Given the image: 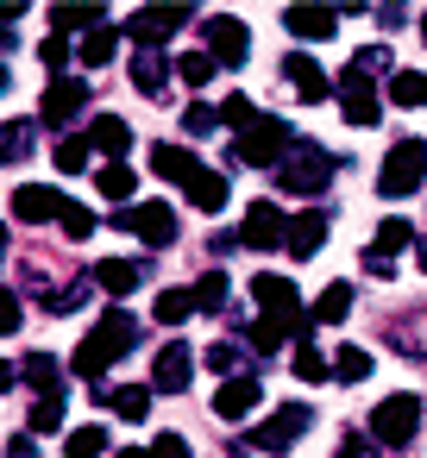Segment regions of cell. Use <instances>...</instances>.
<instances>
[{
  "label": "cell",
  "instance_id": "6da1fadb",
  "mask_svg": "<svg viewBox=\"0 0 427 458\" xmlns=\"http://www.w3.org/2000/svg\"><path fill=\"white\" fill-rule=\"evenodd\" d=\"M132 345H139V320H132L126 308H107V314L95 320V333L76 345L70 364H76V377H101V370H107L120 352H132Z\"/></svg>",
  "mask_w": 427,
  "mask_h": 458
},
{
  "label": "cell",
  "instance_id": "7a4b0ae2",
  "mask_svg": "<svg viewBox=\"0 0 427 458\" xmlns=\"http://www.w3.org/2000/svg\"><path fill=\"white\" fill-rule=\"evenodd\" d=\"M295 145H302V132H295L289 120H277V114H258V120L239 132L233 157H239V164H258V170H270V164H283Z\"/></svg>",
  "mask_w": 427,
  "mask_h": 458
},
{
  "label": "cell",
  "instance_id": "3957f363",
  "mask_svg": "<svg viewBox=\"0 0 427 458\" xmlns=\"http://www.w3.org/2000/svg\"><path fill=\"white\" fill-rule=\"evenodd\" d=\"M421 182H427V139H396L377 170V195L402 201V195H421Z\"/></svg>",
  "mask_w": 427,
  "mask_h": 458
},
{
  "label": "cell",
  "instance_id": "277c9868",
  "mask_svg": "<svg viewBox=\"0 0 427 458\" xmlns=\"http://www.w3.org/2000/svg\"><path fill=\"white\" fill-rule=\"evenodd\" d=\"M252 295H258V320L283 327L289 339L314 327V320L302 314V295H295V283H289V276H270V270H264V276H252Z\"/></svg>",
  "mask_w": 427,
  "mask_h": 458
},
{
  "label": "cell",
  "instance_id": "5b68a950",
  "mask_svg": "<svg viewBox=\"0 0 427 458\" xmlns=\"http://www.w3.org/2000/svg\"><path fill=\"white\" fill-rule=\"evenodd\" d=\"M327 176H333V157H327L320 145H308V139H302V145L283 157V170H277V182H283L289 195H320Z\"/></svg>",
  "mask_w": 427,
  "mask_h": 458
},
{
  "label": "cell",
  "instance_id": "8992f818",
  "mask_svg": "<svg viewBox=\"0 0 427 458\" xmlns=\"http://www.w3.org/2000/svg\"><path fill=\"white\" fill-rule=\"evenodd\" d=\"M114 220H120L132 239H145L151 251H170V245H176V208H170V201H139V208H120Z\"/></svg>",
  "mask_w": 427,
  "mask_h": 458
},
{
  "label": "cell",
  "instance_id": "52a82bcc",
  "mask_svg": "<svg viewBox=\"0 0 427 458\" xmlns=\"http://www.w3.org/2000/svg\"><path fill=\"white\" fill-rule=\"evenodd\" d=\"M414 433H421V395H383V402L371 408V439L408 445Z\"/></svg>",
  "mask_w": 427,
  "mask_h": 458
},
{
  "label": "cell",
  "instance_id": "ba28073f",
  "mask_svg": "<svg viewBox=\"0 0 427 458\" xmlns=\"http://www.w3.org/2000/svg\"><path fill=\"white\" fill-rule=\"evenodd\" d=\"M333 95H339V114H346V126H377V114H383V101H377V89H371V76H358V70H346V76L333 82Z\"/></svg>",
  "mask_w": 427,
  "mask_h": 458
},
{
  "label": "cell",
  "instance_id": "9c48e42d",
  "mask_svg": "<svg viewBox=\"0 0 427 458\" xmlns=\"http://www.w3.org/2000/svg\"><path fill=\"white\" fill-rule=\"evenodd\" d=\"M82 107H89V82H82V76H51V89H45V101H38V120H45V126H70Z\"/></svg>",
  "mask_w": 427,
  "mask_h": 458
},
{
  "label": "cell",
  "instance_id": "30bf717a",
  "mask_svg": "<svg viewBox=\"0 0 427 458\" xmlns=\"http://www.w3.org/2000/svg\"><path fill=\"white\" fill-rule=\"evenodd\" d=\"M308 420H314V414H308L302 402H289V408H277L264 427H252V439H245V445H258V452H289V445H295V433H308Z\"/></svg>",
  "mask_w": 427,
  "mask_h": 458
},
{
  "label": "cell",
  "instance_id": "8fae6325",
  "mask_svg": "<svg viewBox=\"0 0 427 458\" xmlns=\"http://www.w3.org/2000/svg\"><path fill=\"white\" fill-rule=\"evenodd\" d=\"M183 20H189V7H145V13L126 20V38H139V51H158Z\"/></svg>",
  "mask_w": 427,
  "mask_h": 458
},
{
  "label": "cell",
  "instance_id": "7c38bea8",
  "mask_svg": "<svg viewBox=\"0 0 427 458\" xmlns=\"http://www.w3.org/2000/svg\"><path fill=\"white\" fill-rule=\"evenodd\" d=\"M208 57L226 64V70H239V64L252 57V32H245L239 20H208Z\"/></svg>",
  "mask_w": 427,
  "mask_h": 458
},
{
  "label": "cell",
  "instance_id": "4fadbf2b",
  "mask_svg": "<svg viewBox=\"0 0 427 458\" xmlns=\"http://www.w3.org/2000/svg\"><path fill=\"white\" fill-rule=\"evenodd\" d=\"M283 226H289V220H283L270 201H252V208H245V226H239V245H252V251H277V245H283Z\"/></svg>",
  "mask_w": 427,
  "mask_h": 458
},
{
  "label": "cell",
  "instance_id": "5bb4252c",
  "mask_svg": "<svg viewBox=\"0 0 427 458\" xmlns=\"http://www.w3.org/2000/svg\"><path fill=\"white\" fill-rule=\"evenodd\" d=\"M283 82L295 89V101H327L333 95V82H327V70L308 57V51H295V57H283Z\"/></svg>",
  "mask_w": 427,
  "mask_h": 458
},
{
  "label": "cell",
  "instance_id": "9a60e30c",
  "mask_svg": "<svg viewBox=\"0 0 427 458\" xmlns=\"http://www.w3.org/2000/svg\"><path fill=\"white\" fill-rule=\"evenodd\" d=\"M70 201H64V189H45V182H26V189H13V220H26V226H38V220H57Z\"/></svg>",
  "mask_w": 427,
  "mask_h": 458
},
{
  "label": "cell",
  "instance_id": "2e32d148",
  "mask_svg": "<svg viewBox=\"0 0 427 458\" xmlns=\"http://www.w3.org/2000/svg\"><path fill=\"white\" fill-rule=\"evenodd\" d=\"M320 245H327V214H320V208H308V214H295V220L283 226V251H289V258H314Z\"/></svg>",
  "mask_w": 427,
  "mask_h": 458
},
{
  "label": "cell",
  "instance_id": "e0dca14e",
  "mask_svg": "<svg viewBox=\"0 0 427 458\" xmlns=\"http://www.w3.org/2000/svg\"><path fill=\"white\" fill-rule=\"evenodd\" d=\"M258 402H264L258 377H226V383L214 389V414H220V420H245V414H252Z\"/></svg>",
  "mask_w": 427,
  "mask_h": 458
},
{
  "label": "cell",
  "instance_id": "ac0fdd59",
  "mask_svg": "<svg viewBox=\"0 0 427 458\" xmlns=\"http://www.w3.org/2000/svg\"><path fill=\"white\" fill-rule=\"evenodd\" d=\"M189 377H195V358H189V345H183V339H170V345L158 352V364H151V383L176 395V389H189Z\"/></svg>",
  "mask_w": 427,
  "mask_h": 458
},
{
  "label": "cell",
  "instance_id": "d6986e66",
  "mask_svg": "<svg viewBox=\"0 0 427 458\" xmlns=\"http://www.w3.org/2000/svg\"><path fill=\"white\" fill-rule=\"evenodd\" d=\"M283 26H289V38H302V45H327L333 26H339V13H327V7H289Z\"/></svg>",
  "mask_w": 427,
  "mask_h": 458
},
{
  "label": "cell",
  "instance_id": "ffe728a7",
  "mask_svg": "<svg viewBox=\"0 0 427 458\" xmlns=\"http://www.w3.org/2000/svg\"><path fill=\"white\" fill-rule=\"evenodd\" d=\"M89 151L126 157V151H132V126H126L120 114H95V126H89Z\"/></svg>",
  "mask_w": 427,
  "mask_h": 458
},
{
  "label": "cell",
  "instance_id": "44dd1931",
  "mask_svg": "<svg viewBox=\"0 0 427 458\" xmlns=\"http://www.w3.org/2000/svg\"><path fill=\"white\" fill-rule=\"evenodd\" d=\"M183 189H189V201H195L201 214H220V208L233 201V182H226L220 170H195V176H189Z\"/></svg>",
  "mask_w": 427,
  "mask_h": 458
},
{
  "label": "cell",
  "instance_id": "7402d4cb",
  "mask_svg": "<svg viewBox=\"0 0 427 458\" xmlns=\"http://www.w3.org/2000/svg\"><path fill=\"white\" fill-rule=\"evenodd\" d=\"M95 283L120 301V295H132V289L145 283V264H132V258H107V264H95Z\"/></svg>",
  "mask_w": 427,
  "mask_h": 458
},
{
  "label": "cell",
  "instance_id": "603a6c76",
  "mask_svg": "<svg viewBox=\"0 0 427 458\" xmlns=\"http://www.w3.org/2000/svg\"><path fill=\"white\" fill-rule=\"evenodd\" d=\"M151 170H158L164 182H189L201 164H195V151H189V145H158V151H151Z\"/></svg>",
  "mask_w": 427,
  "mask_h": 458
},
{
  "label": "cell",
  "instance_id": "cb8c5ba5",
  "mask_svg": "<svg viewBox=\"0 0 427 458\" xmlns=\"http://www.w3.org/2000/svg\"><path fill=\"white\" fill-rule=\"evenodd\" d=\"M164 82H170V64H164L158 51H139V57H132V89H139V95H164Z\"/></svg>",
  "mask_w": 427,
  "mask_h": 458
},
{
  "label": "cell",
  "instance_id": "d4e9b609",
  "mask_svg": "<svg viewBox=\"0 0 427 458\" xmlns=\"http://www.w3.org/2000/svg\"><path fill=\"white\" fill-rule=\"evenodd\" d=\"M346 314H352V283H327V289H320V301L308 308V320H314V327H320V320L333 327V320H346Z\"/></svg>",
  "mask_w": 427,
  "mask_h": 458
},
{
  "label": "cell",
  "instance_id": "484cf974",
  "mask_svg": "<svg viewBox=\"0 0 427 458\" xmlns=\"http://www.w3.org/2000/svg\"><path fill=\"white\" fill-rule=\"evenodd\" d=\"M95 395H101L120 420H145V414H151V389H95Z\"/></svg>",
  "mask_w": 427,
  "mask_h": 458
},
{
  "label": "cell",
  "instance_id": "4316f807",
  "mask_svg": "<svg viewBox=\"0 0 427 458\" xmlns=\"http://www.w3.org/2000/svg\"><path fill=\"white\" fill-rule=\"evenodd\" d=\"M64 452H70V458H101V452H107V427H95V420H89V427H70V433H64Z\"/></svg>",
  "mask_w": 427,
  "mask_h": 458
},
{
  "label": "cell",
  "instance_id": "83f0119b",
  "mask_svg": "<svg viewBox=\"0 0 427 458\" xmlns=\"http://www.w3.org/2000/svg\"><path fill=\"white\" fill-rule=\"evenodd\" d=\"M51 26H57V38L95 32V26H101V7H51Z\"/></svg>",
  "mask_w": 427,
  "mask_h": 458
},
{
  "label": "cell",
  "instance_id": "f1b7e54d",
  "mask_svg": "<svg viewBox=\"0 0 427 458\" xmlns=\"http://www.w3.org/2000/svg\"><path fill=\"white\" fill-rule=\"evenodd\" d=\"M114 38H120V32H107V26H95V32H89V38L76 45V57H82L89 70H107V64H114Z\"/></svg>",
  "mask_w": 427,
  "mask_h": 458
},
{
  "label": "cell",
  "instance_id": "f546056e",
  "mask_svg": "<svg viewBox=\"0 0 427 458\" xmlns=\"http://www.w3.org/2000/svg\"><path fill=\"white\" fill-rule=\"evenodd\" d=\"M95 189H101V195H107L114 208H120V201H132V189H139V176H132L126 164H107V170L95 176Z\"/></svg>",
  "mask_w": 427,
  "mask_h": 458
},
{
  "label": "cell",
  "instance_id": "4dcf8cb0",
  "mask_svg": "<svg viewBox=\"0 0 427 458\" xmlns=\"http://www.w3.org/2000/svg\"><path fill=\"white\" fill-rule=\"evenodd\" d=\"M408 239H414V226H408V220H396V214H389V220H383V226H377V239H371V245H364V251H377V258H396V251H402V245H408Z\"/></svg>",
  "mask_w": 427,
  "mask_h": 458
},
{
  "label": "cell",
  "instance_id": "1f68e13d",
  "mask_svg": "<svg viewBox=\"0 0 427 458\" xmlns=\"http://www.w3.org/2000/svg\"><path fill=\"white\" fill-rule=\"evenodd\" d=\"M32 151V120H7L0 126V164H20Z\"/></svg>",
  "mask_w": 427,
  "mask_h": 458
},
{
  "label": "cell",
  "instance_id": "d6a6232c",
  "mask_svg": "<svg viewBox=\"0 0 427 458\" xmlns=\"http://www.w3.org/2000/svg\"><path fill=\"white\" fill-rule=\"evenodd\" d=\"M327 377H339V383H364L371 377V352H358V345H346L333 364H327Z\"/></svg>",
  "mask_w": 427,
  "mask_h": 458
},
{
  "label": "cell",
  "instance_id": "836d02e7",
  "mask_svg": "<svg viewBox=\"0 0 427 458\" xmlns=\"http://www.w3.org/2000/svg\"><path fill=\"white\" fill-rule=\"evenodd\" d=\"M20 377H26L32 389H45V395H57V358H51V352H32V358L20 364Z\"/></svg>",
  "mask_w": 427,
  "mask_h": 458
},
{
  "label": "cell",
  "instance_id": "e575fe53",
  "mask_svg": "<svg viewBox=\"0 0 427 458\" xmlns=\"http://www.w3.org/2000/svg\"><path fill=\"white\" fill-rule=\"evenodd\" d=\"M176 76H183L189 89H208V82H214V57H208V51H189V57H176Z\"/></svg>",
  "mask_w": 427,
  "mask_h": 458
},
{
  "label": "cell",
  "instance_id": "d590c367",
  "mask_svg": "<svg viewBox=\"0 0 427 458\" xmlns=\"http://www.w3.org/2000/svg\"><path fill=\"white\" fill-rule=\"evenodd\" d=\"M389 101H396V107H421V101H427V76L402 70V76L389 82Z\"/></svg>",
  "mask_w": 427,
  "mask_h": 458
},
{
  "label": "cell",
  "instance_id": "8d00e7d4",
  "mask_svg": "<svg viewBox=\"0 0 427 458\" xmlns=\"http://www.w3.org/2000/svg\"><path fill=\"white\" fill-rule=\"evenodd\" d=\"M214 114H220V126H233V132H245V126L258 120V107H252V95H226V101H220Z\"/></svg>",
  "mask_w": 427,
  "mask_h": 458
},
{
  "label": "cell",
  "instance_id": "74e56055",
  "mask_svg": "<svg viewBox=\"0 0 427 458\" xmlns=\"http://www.w3.org/2000/svg\"><path fill=\"white\" fill-rule=\"evenodd\" d=\"M51 157H57V170H64V176H76V170H89V139H76V132H70V139H57V151H51Z\"/></svg>",
  "mask_w": 427,
  "mask_h": 458
},
{
  "label": "cell",
  "instance_id": "f35d334b",
  "mask_svg": "<svg viewBox=\"0 0 427 458\" xmlns=\"http://www.w3.org/2000/svg\"><path fill=\"white\" fill-rule=\"evenodd\" d=\"M189 314H195V295H189V289H164V295H158V320H164V327H176V320H189Z\"/></svg>",
  "mask_w": 427,
  "mask_h": 458
},
{
  "label": "cell",
  "instance_id": "ab89813d",
  "mask_svg": "<svg viewBox=\"0 0 427 458\" xmlns=\"http://www.w3.org/2000/svg\"><path fill=\"white\" fill-rule=\"evenodd\" d=\"M189 295H195V308H220V301H226V270H208Z\"/></svg>",
  "mask_w": 427,
  "mask_h": 458
},
{
  "label": "cell",
  "instance_id": "60d3db41",
  "mask_svg": "<svg viewBox=\"0 0 427 458\" xmlns=\"http://www.w3.org/2000/svg\"><path fill=\"white\" fill-rule=\"evenodd\" d=\"M57 226H64V233H70V239H89V233H95V214H89V208H76V201H70V208H64V214H57Z\"/></svg>",
  "mask_w": 427,
  "mask_h": 458
},
{
  "label": "cell",
  "instance_id": "b9f144b4",
  "mask_svg": "<svg viewBox=\"0 0 427 458\" xmlns=\"http://www.w3.org/2000/svg\"><path fill=\"white\" fill-rule=\"evenodd\" d=\"M295 377H302V383H320V377H327V358H320L314 345H295Z\"/></svg>",
  "mask_w": 427,
  "mask_h": 458
},
{
  "label": "cell",
  "instance_id": "7bdbcfd3",
  "mask_svg": "<svg viewBox=\"0 0 427 458\" xmlns=\"http://www.w3.org/2000/svg\"><path fill=\"white\" fill-rule=\"evenodd\" d=\"M57 427H64V402H57V395H45V402L32 408V433H57Z\"/></svg>",
  "mask_w": 427,
  "mask_h": 458
},
{
  "label": "cell",
  "instance_id": "ee69618b",
  "mask_svg": "<svg viewBox=\"0 0 427 458\" xmlns=\"http://www.w3.org/2000/svg\"><path fill=\"white\" fill-rule=\"evenodd\" d=\"M245 339H252L258 352H277V345H283L289 333H283V327H270V320H252V333H245Z\"/></svg>",
  "mask_w": 427,
  "mask_h": 458
},
{
  "label": "cell",
  "instance_id": "f6af8a7d",
  "mask_svg": "<svg viewBox=\"0 0 427 458\" xmlns=\"http://www.w3.org/2000/svg\"><path fill=\"white\" fill-rule=\"evenodd\" d=\"M214 126H220V114H214V107H189V114H183V132H195V139H201V132H214Z\"/></svg>",
  "mask_w": 427,
  "mask_h": 458
},
{
  "label": "cell",
  "instance_id": "bcb514c9",
  "mask_svg": "<svg viewBox=\"0 0 427 458\" xmlns=\"http://www.w3.org/2000/svg\"><path fill=\"white\" fill-rule=\"evenodd\" d=\"M82 295H89V289H76V283H70V289H51V295H45V308H51V314H70V308H82Z\"/></svg>",
  "mask_w": 427,
  "mask_h": 458
},
{
  "label": "cell",
  "instance_id": "7dc6e473",
  "mask_svg": "<svg viewBox=\"0 0 427 458\" xmlns=\"http://www.w3.org/2000/svg\"><path fill=\"white\" fill-rule=\"evenodd\" d=\"M20 295H7V289H0V333H20Z\"/></svg>",
  "mask_w": 427,
  "mask_h": 458
},
{
  "label": "cell",
  "instance_id": "c3c4849f",
  "mask_svg": "<svg viewBox=\"0 0 427 458\" xmlns=\"http://www.w3.org/2000/svg\"><path fill=\"white\" fill-rule=\"evenodd\" d=\"M38 57H45L51 70H64V64H70V38H45V45H38Z\"/></svg>",
  "mask_w": 427,
  "mask_h": 458
},
{
  "label": "cell",
  "instance_id": "681fc988",
  "mask_svg": "<svg viewBox=\"0 0 427 458\" xmlns=\"http://www.w3.org/2000/svg\"><path fill=\"white\" fill-rule=\"evenodd\" d=\"M208 364H214L220 377H239V352H233V345H214V352H208Z\"/></svg>",
  "mask_w": 427,
  "mask_h": 458
},
{
  "label": "cell",
  "instance_id": "f907efd6",
  "mask_svg": "<svg viewBox=\"0 0 427 458\" xmlns=\"http://www.w3.org/2000/svg\"><path fill=\"white\" fill-rule=\"evenodd\" d=\"M151 458H189V439H183V433H164V439L151 445Z\"/></svg>",
  "mask_w": 427,
  "mask_h": 458
},
{
  "label": "cell",
  "instance_id": "816d5d0a",
  "mask_svg": "<svg viewBox=\"0 0 427 458\" xmlns=\"http://www.w3.org/2000/svg\"><path fill=\"white\" fill-rule=\"evenodd\" d=\"M339 458H377V452H371V439H346V445H339Z\"/></svg>",
  "mask_w": 427,
  "mask_h": 458
},
{
  "label": "cell",
  "instance_id": "f5cc1de1",
  "mask_svg": "<svg viewBox=\"0 0 427 458\" xmlns=\"http://www.w3.org/2000/svg\"><path fill=\"white\" fill-rule=\"evenodd\" d=\"M7 458H38V445H32V439H26V433H20V439H13V445H7Z\"/></svg>",
  "mask_w": 427,
  "mask_h": 458
},
{
  "label": "cell",
  "instance_id": "db71d44e",
  "mask_svg": "<svg viewBox=\"0 0 427 458\" xmlns=\"http://www.w3.org/2000/svg\"><path fill=\"white\" fill-rule=\"evenodd\" d=\"M20 383V364H7V358H0V389H13Z\"/></svg>",
  "mask_w": 427,
  "mask_h": 458
},
{
  "label": "cell",
  "instance_id": "11a10c76",
  "mask_svg": "<svg viewBox=\"0 0 427 458\" xmlns=\"http://www.w3.org/2000/svg\"><path fill=\"white\" fill-rule=\"evenodd\" d=\"M120 458H151V452H139V445H126V452H120Z\"/></svg>",
  "mask_w": 427,
  "mask_h": 458
},
{
  "label": "cell",
  "instance_id": "9f6ffc18",
  "mask_svg": "<svg viewBox=\"0 0 427 458\" xmlns=\"http://www.w3.org/2000/svg\"><path fill=\"white\" fill-rule=\"evenodd\" d=\"M0 95H7V64H0Z\"/></svg>",
  "mask_w": 427,
  "mask_h": 458
},
{
  "label": "cell",
  "instance_id": "6f0895ef",
  "mask_svg": "<svg viewBox=\"0 0 427 458\" xmlns=\"http://www.w3.org/2000/svg\"><path fill=\"white\" fill-rule=\"evenodd\" d=\"M0 258H7V226H0Z\"/></svg>",
  "mask_w": 427,
  "mask_h": 458
},
{
  "label": "cell",
  "instance_id": "680465c9",
  "mask_svg": "<svg viewBox=\"0 0 427 458\" xmlns=\"http://www.w3.org/2000/svg\"><path fill=\"white\" fill-rule=\"evenodd\" d=\"M421 45H427V13H421Z\"/></svg>",
  "mask_w": 427,
  "mask_h": 458
}]
</instances>
